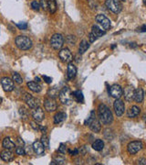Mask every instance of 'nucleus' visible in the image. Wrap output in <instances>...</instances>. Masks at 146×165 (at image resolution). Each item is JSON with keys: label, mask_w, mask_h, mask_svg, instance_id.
Instances as JSON below:
<instances>
[{"label": "nucleus", "mask_w": 146, "mask_h": 165, "mask_svg": "<svg viewBox=\"0 0 146 165\" xmlns=\"http://www.w3.org/2000/svg\"><path fill=\"white\" fill-rule=\"evenodd\" d=\"M89 127H90V130H92V131L95 132V133H99V132H101V130H102V123L97 118H95L90 123V125Z\"/></svg>", "instance_id": "4be33fe9"}, {"label": "nucleus", "mask_w": 146, "mask_h": 165, "mask_svg": "<svg viewBox=\"0 0 146 165\" xmlns=\"http://www.w3.org/2000/svg\"><path fill=\"white\" fill-rule=\"evenodd\" d=\"M77 74V68L76 66L73 64L72 63H69L68 64V69H67V76L69 80H71L73 78H75Z\"/></svg>", "instance_id": "a211bd4d"}, {"label": "nucleus", "mask_w": 146, "mask_h": 165, "mask_svg": "<svg viewBox=\"0 0 146 165\" xmlns=\"http://www.w3.org/2000/svg\"><path fill=\"white\" fill-rule=\"evenodd\" d=\"M16 153L17 155H25L26 151L24 150V147H18V146H17V148H16Z\"/></svg>", "instance_id": "e433bc0d"}, {"label": "nucleus", "mask_w": 146, "mask_h": 165, "mask_svg": "<svg viewBox=\"0 0 146 165\" xmlns=\"http://www.w3.org/2000/svg\"><path fill=\"white\" fill-rule=\"evenodd\" d=\"M110 95L115 99L121 98L122 97L123 94V89L121 85H113L112 86H110L109 90Z\"/></svg>", "instance_id": "9b49d317"}, {"label": "nucleus", "mask_w": 146, "mask_h": 165, "mask_svg": "<svg viewBox=\"0 0 146 165\" xmlns=\"http://www.w3.org/2000/svg\"><path fill=\"white\" fill-rule=\"evenodd\" d=\"M91 33L96 37V38H100V37H102L103 35H105L106 31L102 30L100 27H98L97 25H93L91 27Z\"/></svg>", "instance_id": "b1692460"}, {"label": "nucleus", "mask_w": 146, "mask_h": 165, "mask_svg": "<svg viewBox=\"0 0 146 165\" xmlns=\"http://www.w3.org/2000/svg\"><path fill=\"white\" fill-rule=\"evenodd\" d=\"M48 9L51 14L55 13L57 10V3L55 0H48Z\"/></svg>", "instance_id": "c756f323"}, {"label": "nucleus", "mask_w": 146, "mask_h": 165, "mask_svg": "<svg viewBox=\"0 0 146 165\" xmlns=\"http://www.w3.org/2000/svg\"><path fill=\"white\" fill-rule=\"evenodd\" d=\"M138 163H139V164L145 165L146 164V160L144 159V158H142V159L138 160Z\"/></svg>", "instance_id": "49530a36"}, {"label": "nucleus", "mask_w": 146, "mask_h": 165, "mask_svg": "<svg viewBox=\"0 0 146 165\" xmlns=\"http://www.w3.org/2000/svg\"><path fill=\"white\" fill-rule=\"evenodd\" d=\"M105 5L108 7V9L115 14L120 13L122 9V5L121 4L119 0H106Z\"/></svg>", "instance_id": "423d86ee"}, {"label": "nucleus", "mask_w": 146, "mask_h": 165, "mask_svg": "<svg viewBox=\"0 0 146 165\" xmlns=\"http://www.w3.org/2000/svg\"><path fill=\"white\" fill-rule=\"evenodd\" d=\"M32 117H33V118L36 122H41L45 118V114H44L43 109L39 106L34 108V110L32 112Z\"/></svg>", "instance_id": "2eb2a0df"}, {"label": "nucleus", "mask_w": 146, "mask_h": 165, "mask_svg": "<svg viewBox=\"0 0 146 165\" xmlns=\"http://www.w3.org/2000/svg\"><path fill=\"white\" fill-rule=\"evenodd\" d=\"M96 21L103 28V30L106 31L110 29V20L105 16L102 14H99L96 17Z\"/></svg>", "instance_id": "6e6552de"}, {"label": "nucleus", "mask_w": 146, "mask_h": 165, "mask_svg": "<svg viewBox=\"0 0 146 165\" xmlns=\"http://www.w3.org/2000/svg\"><path fill=\"white\" fill-rule=\"evenodd\" d=\"M2 145H3V147H4L5 149H6V150H13V149L15 148V146H16L15 142H13L10 138H5L3 139Z\"/></svg>", "instance_id": "393cba45"}, {"label": "nucleus", "mask_w": 146, "mask_h": 165, "mask_svg": "<svg viewBox=\"0 0 146 165\" xmlns=\"http://www.w3.org/2000/svg\"><path fill=\"white\" fill-rule=\"evenodd\" d=\"M41 143L43 144V146L45 147V149H49V139H48V137L46 134L42 135V137H41Z\"/></svg>", "instance_id": "72a5a7b5"}, {"label": "nucleus", "mask_w": 146, "mask_h": 165, "mask_svg": "<svg viewBox=\"0 0 146 165\" xmlns=\"http://www.w3.org/2000/svg\"><path fill=\"white\" fill-rule=\"evenodd\" d=\"M143 1H144V3L145 4V1H146V0H143Z\"/></svg>", "instance_id": "603ef678"}, {"label": "nucleus", "mask_w": 146, "mask_h": 165, "mask_svg": "<svg viewBox=\"0 0 146 165\" xmlns=\"http://www.w3.org/2000/svg\"><path fill=\"white\" fill-rule=\"evenodd\" d=\"M12 80L15 81V82H16L17 84H18V85H21V84L23 83V79H22L21 75H20L19 73H17V72H14V73H13V75H12Z\"/></svg>", "instance_id": "f704fd0d"}, {"label": "nucleus", "mask_w": 146, "mask_h": 165, "mask_svg": "<svg viewBox=\"0 0 146 165\" xmlns=\"http://www.w3.org/2000/svg\"><path fill=\"white\" fill-rule=\"evenodd\" d=\"M140 113H141V109L138 106L133 105V106L130 107L129 110L127 111V116L130 118H134L138 117L140 115Z\"/></svg>", "instance_id": "f3484780"}, {"label": "nucleus", "mask_w": 146, "mask_h": 165, "mask_svg": "<svg viewBox=\"0 0 146 165\" xmlns=\"http://www.w3.org/2000/svg\"><path fill=\"white\" fill-rule=\"evenodd\" d=\"M142 31H143V32H145V25H143V28H142Z\"/></svg>", "instance_id": "3c124183"}, {"label": "nucleus", "mask_w": 146, "mask_h": 165, "mask_svg": "<svg viewBox=\"0 0 146 165\" xmlns=\"http://www.w3.org/2000/svg\"><path fill=\"white\" fill-rule=\"evenodd\" d=\"M16 143H17V146H18V147H24V140L22 139V138H20L19 137H17V140H16Z\"/></svg>", "instance_id": "79ce46f5"}, {"label": "nucleus", "mask_w": 146, "mask_h": 165, "mask_svg": "<svg viewBox=\"0 0 146 165\" xmlns=\"http://www.w3.org/2000/svg\"><path fill=\"white\" fill-rule=\"evenodd\" d=\"M69 152H70L71 155H77V154H79V150H78V149H75L73 151H69Z\"/></svg>", "instance_id": "de8ad7c7"}, {"label": "nucleus", "mask_w": 146, "mask_h": 165, "mask_svg": "<svg viewBox=\"0 0 146 165\" xmlns=\"http://www.w3.org/2000/svg\"><path fill=\"white\" fill-rule=\"evenodd\" d=\"M144 149V143L140 140L132 141L127 146V151L131 155H135Z\"/></svg>", "instance_id": "20e7f679"}, {"label": "nucleus", "mask_w": 146, "mask_h": 165, "mask_svg": "<svg viewBox=\"0 0 146 165\" xmlns=\"http://www.w3.org/2000/svg\"><path fill=\"white\" fill-rule=\"evenodd\" d=\"M130 47H131V48H136V47H137V45H135V43H131Z\"/></svg>", "instance_id": "09e8293b"}, {"label": "nucleus", "mask_w": 146, "mask_h": 165, "mask_svg": "<svg viewBox=\"0 0 146 165\" xmlns=\"http://www.w3.org/2000/svg\"><path fill=\"white\" fill-rule=\"evenodd\" d=\"M104 148V142L102 141V139H96L93 143H92V149L95 150L96 151H102Z\"/></svg>", "instance_id": "a878e982"}, {"label": "nucleus", "mask_w": 146, "mask_h": 165, "mask_svg": "<svg viewBox=\"0 0 146 165\" xmlns=\"http://www.w3.org/2000/svg\"><path fill=\"white\" fill-rule=\"evenodd\" d=\"M0 102H1V99H0Z\"/></svg>", "instance_id": "5fc2aeb1"}, {"label": "nucleus", "mask_w": 146, "mask_h": 165, "mask_svg": "<svg viewBox=\"0 0 146 165\" xmlns=\"http://www.w3.org/2000/svg\"><path fill=\"white\" fill-rule=\"evenodd\" d=\"M33 151H34V152L37 154V155H41V154H43L44 153V151H45V147L43 146V144L41 143V141H35L34 143H33Z\"/></svg>", "instance_id": "6ab92c4d"}, {"label": "nucleus", "mask_w": 146, "mask_h": 165, "mask_svg": "<svg viewBox=\"0 0 146 165\" xmlns=\"http://www.w3.org/2000/svg\"><path fill=\"white\" fill-rule=\"evenodd\" d=\"M98 116L100 122L104 125H110L113 120V116L110 109L103 104H101L98 107Z\"/></svg>", "instance_id": "f257e3e1"}, {"label": "nucleus", "mask_w": 146, "mask_h": 165, "mask_svg": "<svg viewBox=\"0 0 146 165\" xmlns=\"http://www.w3.org/2000/svg\"><path fill=\"white\" fill-rule=\"evenodd\" d=\"M0 82H1L3 89L6 92H11L14 90V88H15L14 81L12 79H10L9 77H3V78H1Z\"/></svg>", "instance_id": "1a4fd4ad"}, {"label": "nucleus", "mask_w": 146, "mask_h": 165, "mask_svg": "<svg viewBox=\"0 0 146 165\" xmlns=\"http://www.w3.org/2000/svg\"><path fill=\"white\" fill-rule=\"evenodd\" d=\"M48 96L50 98L55 99L57 97H59V89L56 86H54L52 88H49L48 91Z\"/></svg>", "instance_id": "7c9ffc66"}, {"label": "nucleus", "mask_w": 146, "mask_h": 165, "mask_svg": "<svg viewBox=\"0 0 146 165\" xmlns=\"http://www.w3.org/2000/svg\"><path fill=\"white\" fill-rule=\"evenodd\" d=\"M16 25H17V27L19 30H23V31H25V30H27V29H28V24H27L26 22L17 23V24H16Z\"/></svg>", "instance_id": "58836bf2"}, {"label": "nucleus", "mask_w": 146, "mask_h": 165, "mask_svg": "<svg viewBox=\"0 0 146 165\" xmlns=\"http://www.w3.org/2000/svg\"><path fill=\"white\" fill-rule=\"evenodd\" d=\"M95 118H96V115H95V112L92 110V111H90V116L88 117V118L85 120L84 125H86V126H90V123H91V122H92Z\"/></svg>", "instance_id": "2f4dec72"}, {"label": "nucleus", "mask_w": 146, "mask_h": 165, "mask_svg": "<svg viewBox=\"0 0 146 165\" xmlns=\"http://www.w3.org/2000/svg\"><path fill=\"white\" fill-rule=\"evenodd\" d=\"M122 95H124V98L126 101L132 102L133 100V97H134V88H133V85H127L124 88Z\"/></svg>", "instance_id": "4468645a"}, {"label": "nucleus", "mask_w": 146, "mask_h": 165, "mask_svg": "<svg viewBox=\"0 0 146 165\" xmlns=\"http://www.w3.org/2000/svg\"><path fill=\"white\" fill-rule=\"evenodd\" d=\"M35 81H36V83H39V82H41L39 77H35Z\"/></svg>", "instance_id": "8fccbe9b"}, {"label": "nucleus", "mask_w": 146, "mask_h": 165, "mask_svg": "<svg viewBox=\"0 0 146 165\" xmlns=\"http://www.w3.org/2000/svg\"><path fill=\"white\" fill-rule=\"evenodd\" d=\"M113 108H114L116 116L117 117H121L124 114V111H125V105H124L123 101L121 100L120 98L116 99V101L113 104Z\"/></svg>", "instance_id": "9d476101"}, {"label": "nucleus", "mask_w": 146, "mask_h": 165, "mask_svg": "<svg viewBox=\"0 0 146 165\" xmlns=\"http://www.w3.org/2000/svg\"><path fill=\"white\" fill-rule=\"evenodd\" d=\"M40 7H42L45 11L48 10V0H40Z\"/></svg>", "instance_id": "ea45409f"}, {"label": "nucleus", "mask_w": 146, "mask_h": 165, "mask_svg": "<svg viewBox=\"0 0 146 165\" xmlns=\"http://www.w3.org/2000/svg\"><path fill=\"white\" fill-rule=\"evenodd\" d=\"M67 39H68V42H69L71 45H74L75 42H76V38H75V36H68Z\"/></svg>", "instance_id": "a19ab883"}, {"label": "nucleus", "mask_w": 146, "mask_h": 165, "mask_svg": "<svg viewBox=\"0 0 146 165\" xmlns=\"http://www.w3.org/2000/svg\"><path fill=\"white\" fill-rule=\"evenodd\" d=\"M73 97L74 99L78 102V103H83L84 101V97H83V94L81 91H74L72 93Z\"/></svg>", "instance_id": "c85d7f7f"}, {"label": "nucleus", "mask_w": 146, "mask_h": 165, "mask_svg": "<svg viewBox=\"0 0 146 165\" xmlns=\"http://www.w3.org/2000/svg\"><path fill=\"white\" fill-rule=\"evenodd\" d=\"M88 38H89V40H90V43H92V42H94L95 40H96V37L92 34V33L90 32V33H89V36H88Z\"/></svg>", "instance_id": "37998d69"}, {"label": "nucleus", "mask_w": 146, "mask_h": 165, "mask_svg": "<svg viewBox=\"0 0 146 165\" xmlns=\"http://www.w3.org/2000/svg\"><path fill=\"white\" fill-rule=\"evenodd\" d=\"M64 44V37L61 34L56 33L50 39V45L54 50H60Z\"/></svg>", "instance_id": "39448f33"}, {"label": "nucleus", "mask_w": 146, "mask_h": 165, "mask_svg": "<svg viewBox=\"0 0 146 165\" xmlns=\"http://www.w3.org/2000/svg\"><path fill=\"white\" fill-rule=\"evenodd\" d=\"M65 163H66V160H65V158L62 157V156H60V155L55 156L54 159H53V162L50 163V164H59V165L65 164Z\"/></svg>", "instance_id": "cd10ccee"}, {"label": "nucleus", "mask_w": 146, "mask_h": 165, "mask_svg": "<svg viewBox=\"0 0 146 165\" xmlns=\"http://www.w3.org/2000/svg\"><path fill=\"white\" fill-rule=\"evenodd\" d=\"M31 7H32V9H33V10L38 11V10H39V8H40V5H39V3H38V2H36V1H33V2L31 3Z\"/></svg>", "instance_id": "4c0bfd02"}, {"label": "nucleus", "mask_w": 146, "mask_h": 165, "mask_svg": "<svg viewBox=\"0 0 146 165\" xmlns=\"http://www.w3.org/2000/svg\"><path fill=\"white\" fill-rule=\"evenodd\" d=\"M144 98V92L143 90V88L139 87L138 89L134 90V97L133 100H135L137 103H142Z\"/></svg>", "instance_id": "412c9836"}, {"label": "nucleus", "mask_w": 146, "mask_h": 165, "mask_svg": "<svg viewBox=\"0 0 146 165\" xmlns=\"http://www.w3.org/2000/svg\"><path fill=\"white\" fill-rule=\"evenodd\" d=\"M0 158L6 162V163H10L11 161L14 160V153L10 150H5L0 152Z\"/></svg>", "instance_id": "dca6fc26"}, {"label": "nucleus", "mask_w": 146, "mask_h": 165, "mask_svg": "<svg viewBox=\"0 0 146 165\" xmlns=\"http://www.w3.org/2000/svg\"><path fill=\"white\" fill-rule=\"evenodd\" d=\"M67 118V115L64 112H59L54 116V123L56 125H60L61 123H63Z\"/></svg>", "instance_id": "aec40b11"}, {"label": "nucleus", "mask_w": 146, "mask_h": 165, "mask_svg": "<svg viewBox=\"0 0 146 165\" xmlns=\"http://www.w3.org/2000/svg\"><path fill=\"white\" fill-rule=\"evenodd\" d=\"M121 1H125V0H121Z\"/></svg>", "instance_id": "864d4df0"}, {"label": "nucleus", "mask_w": 146, "mask_h": 165, "mask_svg": "<svg viewBox=\"0 0 146 165\" xmlns=\"http://www.w3.org/2000/svg\"><path fill=\"white\" fill-rule=\"evenodd\" d=\"M16 45L17 47L21 50V51H28L30 50L33 46V42L31 40L30 38L27 37V36H17L16 38Z\"/></svg>", "instance_id": "f03ea898"}, {"label": "nucleus", "mask_w": 146, "mask_h": 165, "mask_svg": "<svg viewBox=\"0 0 146 165\" xmlns=\"http://www.w3.org/2000/svg\"><path fill=\"white\" fill-rule=\"evenodd\" d=\"M59 57L63 63H67V64L71 63V61L73 60L72 53L68 48L61 49L59 52Z\"/></svg>", "instance_id": "0eeeda50"}, {"label": "nucleus", "mask_w": 146, "mask_h": 165, "mask_svg": "<svg viewBox=\"0 0 146 165\" xmlns=\"http://www.w3.org/2000/svg\"><path fill=\"white\" fill-rule=\"evenodd\" d=\"M30 126H31V128H32L33 130H39V126L36 124V122H34V121H31V122H30Z\"/></svg>", "instance_id": "c03bdc74"}, {"label": "nucleus", "mask_w": 146, "mask_h": 165, "mask_svg": "<svg viewBox=\"0 0 146 165\" xmlns=\"http://www.w3.org/2000/svg\"><path fill=\"white\" fill-rule=\"evenodd\" d=\"M68 151V148L66 146V144L64 143H60V147H59V152L60 154H66V152Z\"/></svg>", "instance_id": "c9c22d12"}, {"label": "nucleus", "mask_w": 146, "mask_h": 165, "mask_svg": "<svg viewBox=\"0 0 146 165\" xmlns=\"http://www.w3.org/2000/svg\"><path fill=\"white\" fill-rule=\"evenodd\" d=\"M19 114H20V116H21V118H23L24 120H27L28 118H29V111H28V109L27 108H25L24 106H21L20 108H19Z\"/></svg>", "instance_id": "473e14b6"}, {"label": "nucleus", "mask_w": 146, "mask_h": 165, "mask_svg": "<svg viewBox=\"0 0 146 165\" xmlns=\"http://www.w3.org/2000/svg\"><path fill=\"white\" fill-rule=\"evenodd\" d=\"M44 107L48 112H53L55 110H57L58 105L57 102L55 101V99L53 98H47L44 101Z\"/></svg>", "instance_id": "ddd939ff"}, {"label": "nucleus", "mask_w": 146, "mask_h": 165, "mask_svg": "<svg viewBox=\"0 0 146 165\" xmlns=\"http://www.w3.org/2000/svg\"><path fill=\"white\" fill-rule=\"evenodd\" d=\"M24 101L27 103V105L30 107V108H32V109H34V108H36L37 107L38 105H39V101H38V99H36V97H32L31 95H29V94H28V93H25V96H24Z\"/></svg>", "instance_id": "f8f14e48"}, {"label": "nucleus", "mask_w": 146, "mask_h": 165, "mask_svg": "<svg viewBox=\"0 0 146 165\" xmlns=\"http://www.w3.org/2000/svg\"><path fill=\"white\" fill-rule=\"evenodd\" d=\"M42 78L44 79V81H45L47 84H50V83L52 82V78H51V77H48V76H47V75H43Z\"/></svg>", "instance_id": "a18cd8bd"}, {"label": "nucleus", "mask_w": 146, "mask_h": 165, "mask_svg": "<svg viewBox=\"0 0 146 165\" xmlns=\"http://www.w3.org/2000/svg\"><path fill=\"white\" fill-rule=\"evenodd\" d=\"M89 48H90V43L86 39L81 40V42L79 44V54H83Z\"/></svg>", "instance_id": "bb28decb"}, {"label": "nucleus", "mask_w": 146, "mask_h": 165, "mask_svg": "<svg viewBox=\"0 0 146 165\" xmlns=\"http://www.w3.org/2000/svg\"><path fill=\"white\" fill-rule=\"evenodd\" d=\"M27 85H28V87L29 88V90H31L32 92H34V93H40L41 92V90H42V88H41V86L38 85V83H36V82H29L28 84H27Z\"/></svg>", "instance_id": "5701e85b"}, {"label": "nucleus", "mask_w": 146, "mask_h": 165, "mask_svg": "<svg viewBox=\"0 0 146 165\" xmlns=\"http://www.w3.org/2000/svg\"><path fill=\"white\" fill-rule=\"evenodd\" d=\"M59 98L63 105H71L73 103L74 97H73L72 92L70 89V87H68V86L63 87L59 92Z\"/></svg>", "instance_id": "7ed1b4c3"}]
</instances>
